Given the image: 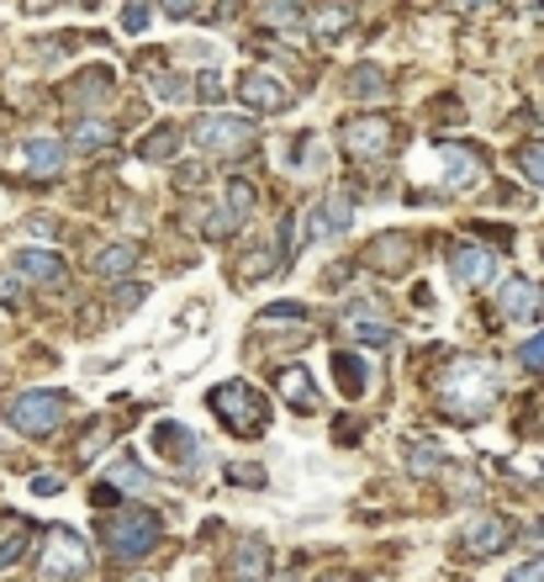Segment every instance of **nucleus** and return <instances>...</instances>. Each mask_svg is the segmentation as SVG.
Here are the masks:
<instances>
[{
    "mask_svg": "<svg viewBox=\"0 0 544 582\" xmlns=\"http://www.w3.org/2000/svg\"><path fill=\"white\" fill-rule=\"evenodd\" d=\"M508 582H544V556L523 561V567H513V572H508Z\"/></svg>",
    "mask_w": 544,
    "mask_h": 582,
    "instance_id": "4c0bfd02",
    "label": "nucleus"
},
{
    "mask_svg": "<svg viewBox=\"0 0 544 582\" xmlns=\"http://www.w3.org/2000/svg\"><path fill=\"white\" fill-rule=\"evenodd\" d=\"M259 318H265V323H280V318H297V323H306V307H297V303H275V307H265Z\"/></svg>",
    "mask_w": 544,
    "mask_h": 582,
    "instance_id": "c9c22d12",
    "label": "nucleus"
},
{
    "mask_svg": "<svg viewBox=\"0 0 544 582\" xmlns=\"http://www.w3.org/2000/svg\"><path fill=\"white\" fill-rule=\"evenodd\" d=\"M207 408L222 419V430L239 434V440H254V434L270 430V398L254 381H222V387H212Z\"/></svg>",
    "mask_w": 544,
    "mask_h": 582,
    "instance_id": "f03ea898",
    "label": "nucleus"
},
{
    "mask_svg": "<svg viewBox=\"0 0 544 582\" xmlns=\"http://www.w3.org/2000/svg\"><path fill=\"white\" fill-rule=\"evenodd\" d=\"M239 101L254 106V112H286V106H291V91H286L275 75H265V69H248L239 80Z\"/></svg>",
    "mask_w": 544,
    "mask_h": 582,
    "instance_id": "f8f14e48",
    "label": "nucleus"
},
{
    "mask_svg": "<svg viewBox=\"0 0 544 582\" xmlns=\"http://www.w3.org/2000/svg\"><path fill=\"white\" fill-rule=\"evenodd\" d=\"M529 540H534V546H544V520L529 524Z\"/></svg>",
    "mask_w": 544,
    "mask_h": 582,
    "instance_id": "37998d69",
    "label": "nucleus"
},
{
    "mask_svg": "<svg viewBox=\"0 0 544 582\" xmlns=\"http://www.w3.org/2000/svg\"><path fill=\"white\" fill-rule=\"evenodd\" d=\"M239 222H243V217L233 213V207H222V213H207V222H201V233H207L212 244H222V239H228V233H233Z\"/></svg>",
    "mask_w": 544,
    "mask_h": 582,
    "instance_id": "2f4dec72",
    "label": "nucleus"
},
{
    "mask_svg": "<svg viewBox=\"0 0 544 582\" xmlns=\"http://www.w3.org/2000/svg\"><path fill=\"white\" fill-rule=\"evenodd\" d=\"M407 471L413 477H433V471H444V450L433 445V440H407Z\"/></svg>",
    "mask_w": 544,
    "mask_h": 582,
    "instance_id": "393cba45",
    "label": "nucleus"
},
{
    "mask_svg": "<svg viewBox=\"0 0 544 582\" xmlns=\"http://www.w3.org/2000/svg\"><path fill=\"white\" fill-rule=\"evenodd\" d=\"M450 276H454V286H465V292H471V286H486V281L497 276V254L482 244H454Z\"/></svg>",
    "mask_w": 544,
    "mask_h": 582,
    "instance_id": "1a4fd4ad",
    "label": "nucleus"
},
{
    "mask_svg": "<svg viewBox=\"0 0 544 582\" xmlns=\"http://www.w3.org/2000/svg\"><path fill=\"white\" fill-rule=\"evenodd\" d=\"M16 271L32 281H43V286H63V281H69L59 254H43V249H22V254H16Z\"/></svg>",
    "mask_w": 544,
    "mask_h": 582,
    "instance_id": "4be33fe9",
    "label": "nucleus"
},
{
    "mask_svg": "<svg viewBox=\"0 0 544 582\" xmlns=\"http://www.w3.org/2000/svg\"><path fill=\"white\" fill-rule=\"evenodd\" d=\"M153 450L170 460V466H196V456H201V440L185 430V424L164 419V424H153Z\"/></svg>",
    "mask_w": 544,
    "mask_h": 582,
    "instance_id": "ddd939ff",
    "label": "nucleus"
},
{
    "mask_svg": "<svg viewBox=\"0 0 544 582\" xmlns=\"http://www.w3.org/2000/svg\"><path fill=\"white\" fill-rule=\"evenodd\" d=\"M518 170H523L534 185H544V138H534V144L518 149Z\"/></svg>",
    "mask_w": 544,
    "mask_h": 582,
    "instance_id": "c756f323",
    "label": "nucleus"
},
{
    "mask_svg": "<svg viewBox=\"0 0 544 582\" xmlns=\"http://www.w3.org/2000/svg\"><path fill=\"white\" fill-rule=\"evenodd\" d=\"M112 138H117V127L106 117H80V127H74V149H106Z\"/></svg>",
    "mask_w": 544,
    "mask_h": 582,
    "instance_id": "bb28decb",
    "label": "nucleus"
},
{
    "mask_svg": "<svg viewBox=\"0 0 544 582\" xmlns=\"http://www.w3.org/2000/svg\"><path fill=\"white\" fill-rule=\"evenodd\" d=\"M344 334H355L360 344H392V323H386L370 303H355L344 312Z\"/></svg>",
    "mask_w": 544,
    "mask_h": 582,
    "instance_id": "a211bd4d",
    "label": "nucleus"
},
{
    "mask_svg": "<svg viewBox=\"0 0 544 582\" xmlns=\"http://www.w3.org/2000/svg\"><path fill=\"white\" fill-rule=\"evenodd\" d=\"M228 482H243V488H265V471H259V466H228Z\"/></svg>",
    "mask_w": 544,
    "mask_h": 582,
    "instance_id": "e433bc0d",
    "label": "nucleus"
},
{
    "mask_svg": "<svg viewBox=\"0 0 544 582\" xmlns=\"http://www.w3.org/2000/svg\"><path fill=\"white\" fill-rule=\"evenodd\" d=\"M63 488V477H54V471H48V477H37V482H32V492H43V498H48V492H59Z\"/></svg>",
    "mask_w": 544,
    "mask_h": 582,
    "instance_id": "79ce46f5",
    "label": "nucleus"
},
{
    "mask_svg": "<svg viewBox=\"0 0 544 582\" xmlns=\"http://www.w3.org/2000/svg\"><path fill=\"white\" fill-rule=\"evenodd\" d=\"M5 419H11V430L27 434V440H48V434L63 430L69 398H63V392H48V387H32V392H16V398H11Z\"/></svg>",
    "mask_w": 544,
    "mask_h": 582,
    "instance_id": "20e7f679",
    "label": "nucleus"
},
{
    "mask_svg": "<svg viewBox=\"0 0 544 582\" xmlns=\"http://www.w3.org/2000/svg\"><path fill=\"white\" fill-rule=\"evenodd\" d=\"M518 361H523L529 370H540V366H544V334H534V339H529V344L518 350Z\"/></svg>",
    "mask_w": 544,
    "mask_h": 582,
    "instance_id": "58836bf2",
    "label": "nucleus"
},
{
    "mask_svg": "<svg viewBox=\"0 0 544 582\" xmlns=\"http://www.w3.org/2000/svg\"><path fill=\"white\" fill-rule=\"evenodd\" d=\"M428 159H433V175H439L444 191H476L482 175H486L482 153L471 149V144H433Z\"/></svg>",
    "mask_w": 544,
    "mask_h": 582,
    "instance_id": "423d86ee",
    "label": "nucleus"
},
{
    "mask_svg": "<svg viewBox=\"0 0 544 582\" xmlns=\"http://www.w3.org/2000/svg\"><path fill=\"white\" fill-rule=\"evenodd\" d=\"M370 271H386V276H396V271H407V260H413V239L407 233H381V239H370Z\"/></svg>",
    "mask_w": 544,
    "mask_h": 582,
    "instance_id": "f3484780",
    "label": "nucleus"
},
{
    "mask_svg": "<svg viewBox=\"0 0 544 582\" xmlns=\"http://www.w3.org/2000/svg\"><path fill=\"white\" fill-rule=\"evenodd\" d=\"M275 381H280V398L291 402V408H302V413H317V408H323V392H317V381L306 376V366H280Z\"/></svg>",
    "mask_w": 544,
    "mask_h": 582,
    "instance_id": "2eb2a0df",
    "label": "nucleus"
},
{
    "mask_svg": "<svg viewBox=\"0 0 544 582\" xmlns=\"http://www.w3.org/2000/svg\"><path fill=\"white\" fill-rule=\"evenodd\" d=\"M497 392H502V381H497V370L486 361H450L439 370V381H433V398L444 408V419H460V424L486 419V408L497 402Z\"/></svg>",
    "mask_w": 544,
    "mask_h": 582,
    "instance_id": "f257e3e1",
    "label": "nucleus"
},
{
    "mask_svg": "<svg viewBox=\"0 0 544 582\" xmlns=\"http://www.w3.org/2000/svg\"><path fill=\"white\" fill-rule=\"evenodd\" d=\"M132 260H138V244H112V249H101V254L91 260V271H95V276H121Z\"/></svg>",
    "mask_w": 544,
    "mask_h": 582,
    "instance_id": "cd10ccee",
    "label": "nucleus"
},
{
    "mask_svg": "<svg viewBox=\"0 0 544 582\" xmlns=\"http://www.w3.org/2000/svg\"><path fill=\"white\" fill-rule=\"evenodd\" d=\"M392 144V123L386 117H355V123H344V149L355 153V159H381Z\"/></svg>",
    "mask_w": 544,
    "mask_h": 582,
    "instance_id": "6e6552de",
    "label": "nucleus"
},
{
    "mask_svg": "<svg viewBox=\"0 0 544 582\" xmlns=\"http://www.w3.org/2000/svg\"><path fill=\"white\" fill-rule=\"evenodd\" d=\"M22 551H27V524L11 520V535L0 540V567H16V561H22Z\"/></svg>",
    "mask_w": 544,
    "mask_h": 582,
    "instance_id": "7c9ffc66",
    "label": "nucleus"
},
{
    "mask_svg": "<svg viewBox=\"0 0 544 582\" xmlns=\"http://www.w3.org/2000/svg\"><path fill=\"white\" fill-rule=\"evenodd\" d=\"M121 27H127V32L149 27V0H127V5H121Z\"/></svg>",
    "mask_w": 544,
    "mask_h": 582,
    "instance_id": "f704fd0d",
    "label": "nucleus"
},
{
    "mask_svg": "<svg viewBox=\"0 0 544 582\" xmlns=\"http://www.w3.org/2000/svg\"><path fill=\"white\" fill-rule=\"evenodd\" d=\"M355 22V5H344V0H328L317 16H312V32H323V37H338V32H349Z\"/></svg>",
    "mask_w": 544,
    "mask_h": 582,
    "instance_id": "a878e982",
    "label": "nucleus"
},
{
    "mask_svg": "<svg viewBox=\"0 0 544 582\" xmlns=\"http://www.w3.org/2000/svg\"><path fill=\"white\" fill-rule=\"evenodd\" d=\"M265 572H270V551H265V540H239L233 567H228V582H265Z\"/></svg>",
    "mask_w": 544,
    "mask_h": 582,
    "instance_id": "aec40b11",
    "label": "nucleus"
},
{
    "mask_svg": "<svg viewBox=\"0 0 544 582\" xmlns=\"http://www.w3.org/2000/svg\"><path fill=\"white\" fill-rule=\"evenodd\" d=\"M22 170L37 175V181H43V175H59L63 170V144L59 138H27V144H22Z\"/></svg>",
    "mask_w": 544,
    "mask_h": 582,
    "instance_id": "6ab92c4d",
    "label": "nucleus"
},
{
    "mask_svg": "<svg viewBox=\"0 0 544 582\" xmlns=\"http://www.w3.org/2000/svg\"><path fill=\"white\" fill-rule=\"evenodd\" d=\"M228 207H233L239 217L254 213V185H248V181H228Z\"/></svg>",
    "mask_w": 544,
    "mask_h": 582,
    "instance_id": "473e14b6",
    "label": "nucleus"
},
{
    "mask_svg": "<svg viewBox=\"0 0 544 582\" xmlns=\"http://www.w3.org/2000/svg\"><path fill=\"white\" fill-rule=\"evenodd\" d=\"M344 95H355V101L386 95V75H381L375 64H360V69H349V80H344Z\"/></svg>",
    "mask_w": 544,
    "mask_h": 582,
    "instance_id": "b1692460",
    "label": "nucleus"
},
{
    "mask_svg": "<svg viewBox=\"0 0 544 582\" xmlns=\"http://www.w3.org/2000/svg\"><path fill=\"white\" fill-rule=\"evenodd\" d=\"M508 540H513V524L502 520V514H476V520L460 529V546L471 556H497Z\"/></svg>",
    "mask_w": 544,
    "mask_h": 582,
    "instance_id": "9d476101",
    "label": "nucleus"
},
{
    "mask_svg": "<svg viewBox=\"0 0 544 582\" xmlns=\"http://www.w3.org/2000/svg\"><path fill=\"white\" fill-rule=\"evenodd\" d=\"M259 16H265L270 27L302 32V5H297V0H265V5H259Z\"/></svg>",
    "mask_w": 544,
    "mask_h": 582,
    "instance_id": "c85d7f7f",
    "label": "nucleus"
},
{
    "mask_svg": "<svg viewBox=\"0 0 544 582\" xmlns=\"http://www.w3.org/2000/svg\"><path fill=\"white\" fill-rule=\"evenodd\" d=\"M175 149H181V133H175V123H164V127H153L149 138L138 144V159H149V164H170Z\"/></svg>",
    "mask_w": 544,
    "mask_h": 582,
    "instance_id": "5701e85b",
    "label": "nucleus"
},
{
    "mask_svg": "<svg viewBox=\"0 0 544 582\" xmlns=\"http://www.w3.org/2000/svg\"><path fill=\"white\" fill-rule=\"evenodd\" d=\"M333 381H338L344 398H364V392H370V366H364L360 355L338 350V355H333Z\"/></svg>",
    "mask_w": 544,
    "mask_h": 582,
    "instance_id": "412c9836",
    "label": "nucleus"
},
{
    "mask_svg": "<svg viewBox=\"0 0 544 582\" xmlns=\"http://www.w3.org/2000/svg\"><path fill=\"white\" fill-rule=\"evenodd\" d=\"M275 265H280V254H248L239 265V281H254V276H270Z\"/></svg>",
    "mask_w": 544,
    "mask_h": 582,
    "instance_id": "72a5a7b5",
    "label": "nucleus"
},
{
    "mask_svg": "<svg viewBox=\"0 0 544 582\" xmlns=\"http://www.w3.org/2000/svg\"><path fill=\"white\" fill-rule=\"evenodd\" d=\"M323 582H364V578H355V572H333V578H323Z\"/></svg>",
    "mask_w": 544,
    "mask_h": 582,
    "instance_id": "c03bdc74",
    "label": "nucleus"
},
{
    "mask_svg": "<svg viewBox=\"0 0 544 582\" xmlns=\"http://www.w3.org/2000/svg\"><path fill=\"white\" fill-rule=\"evenodd\" d=\"M349 217H355V207H349V196H323L317 202V213H312V222H306V239H338L344 228H349Z\"/></svg>",
    "mask_w": 544,
    "mask_h": 582,
    "instance_id": "dca6fc26",
    "label": "nucleus"
},
{
    "mask_svg": "<svg viewBox=\"0 0 544 582\" xmlns=\"http://www.w3.org/2000/svg\"><path fill=\"white\" fill-rule=\"evenodd\" d=\"M540 303H544V292L529 276H508L497 286V312H502L508 323H529V318L540 312Z\"/></svg>",
    "mask_w": 544,
    "mask_h": 582,
    "instance_id": "9b49d317",
    "label": "nucleus"
},
{
    "mask_svg": "<svg viewBox=\"0 0 544 582\" xmlns=\"http://www.w3.org/2000/svg\"><path fill=\"white\" fill-rule=\"evenodd\" d=\"M164 11H170V16H196V11H201V0H164Z\"/></svg>",
    "mask_w": 544,
    "mask_h": 582,
    "instance_id": "ea45409f",
    "label": "nucleus"
},
{
    "mask_svg": "<svg viewBox=\"0 0 544 582\" xmlns=\"http://www.w3.org/2000/svg\"><path fill=\"white\" fill-rule=\"evenodd\" d=\"M143 297H149V286H132V281H127V286H121V297H117V303H121V307H138Z\"/></svg>",
    "mask_w": 544,
    "mask_h": 582,
    "instance_id": "a19ab883",
    "label": "nucleus"
},
{
    "mask_svg": "<svg viewBox=\"0 0 544 582\" xmlns=\"http://www.w3.org/2000/svg\"><path fill=\"white\" fill-rule=\"evenodd\" d=\"M101 540H106V551L117 556V561H143V556L164 540V524H159V514H153V509H143V503H138V509H121V514H112Z\"/></svg>",
    "mask_w": 544,
    "mask_h": 582,
    "instance_id": "7ed1b4c3",
    "label": "nucleus"
},
{
    "mask_svg": "<svg viewBox=\"0 0 544 582\" xmlns=\"http://www.w3.org/2000/svg\"><path fill=\"white\" fill-rule=\"evenodd\" d=\"M85 572H91V540H80V529H69V524H54L43 540V556H37V578L80 582Z\"/></svg>",
    "mask_w": 544,
    "mask_h": 582,
    "instance_id": "39448f33",
    "label": "nucleus"
},
{
    "mask_svg": "<svg viewBox=\"0 0 544 582\" xmlns=\"http://www.w3.org/2000/svg\"><path fill=\"white\" fill-rule=\"evenodd\" d=\"M254 138H259V133H254L248 117H222V112H217V117H201V123H196V144L207 153H217V159H239V153H248Z\"/></svg>",
    "mask_w": 544,
    "mask_h": 582,
    "instance_id": "0eeeda50",
    "label": "nucleus"
},
{
    "mask_svg": "<svg viewBox=\"0 0 544 582\" xmlns=\"http://www.w3.org/2000/svg\"><path fill=\"white\" fill-rule=\"evenodd\" d=\"M117 488L121 492H138V498H153V477L143 471V466H138V460H117V466H112V477L95 488V503L106 509V503L117 498Z\"/></svg>",
    "mask_w": 544,
    "mask_h": 582,
    "instance_id": "4468645a",
    "label": "nucleus"
}]
</instances>
